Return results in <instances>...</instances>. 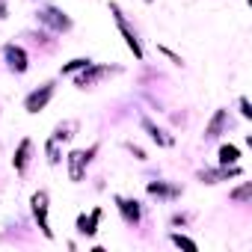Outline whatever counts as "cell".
Segmentation results:
<instances>
[{"label": "cell", "mask_w": 252, "mask_h": 252, "mask_svg": "<svg viewBox=\"0 0 252 252\" xmlns=\"http://www.w3.org/2000/svg\"><path fill=\"white\" fill-rule=\"evenodd\" d=\"M95 152H98V146H92V149H86V152H71V155H68V178H71V181H80V178H83L86 163L92 160Z\"/></svg>", "instance_id": "cell-1"}, {"label": "cell", "mask_w": 252, "mask_h": 252, "mask_svg": "<svg viewBox=\"0 0 252 252\" xmlns=\"http://www.w3.org/2000/svg\"><path fill=\"white\" fill-rule=\"evenodd\" d=\"M30 202H33V217H36L42 234H45V237H54V231H51V225H48V193L39 190V193H33Z\"/></svg>", "instance_id": "cell-2"}, {"label": "cell", "mask_w": 252, "mask_h": 252, "mask_svg": "<svg viewBox=\"0 0 252 252\" xmlns=\"http://www.w3.org/2000/svg\"><path fill=\"white\" fill-rule=\"evenodd\" d=\"M51 95H54V86H51V83H45L42 89L30 92V95H27V101H24L27 113H39V110H45V104L51 101Z\"/></svg>", "instance_id": "cell-3"}, {"label": "cell", "mask_w": 252, "mask_h": 252, "mask_svg": "<svg viewBox=\"0 0 252 252\" xmlns=\"http://www.w3.org/2000/svg\"><path fill=\"white\" fill-rule=\"evenodd\" d=\"M113 12H116V27L122 30V36H125V42H128V48L134 51V57H137V60H143V48H140V42H137V36L131 33V27H128V24H125V18L119 15V6H116V3H113Z\"/></svg>", "instance_id": "cell-4"}, {"label": "cell", "mask_w": 252, "mask_h": 252, "mask_svg": "<svg viewBox=\"0 0 252 252\" xmlns=\"http://www.w3.org/2000/svg\"><path fill=\"white\" fill-rule=\"evenodd\" d=\"M3 54H6V63H9L12 71H27V54H24V48H18V45H6Z\"/></svg>", "instance_id": "cell-5"}, {"label": "cell", "mask_w": 252, "mask_h": 252, "mask_svg": "<svg viewBox=\"0 0 252 252\" xmlns=\"http://www.w3.org/2000/svg\"><path fill=\"white\" fill-rule=\"evenodd\" d=\"M116 205L125 217V222H140V202L137 199H125V196H116Z\"/></svg>", "instance_id": "cell-6"}, {"label": "cell", "mask_w": 252, "mask_h": 252, "mask_svg": "<svg viewBox=\"0 0 252 252\" xmlns=\"http://www.w3.org/2000/svg\"><path fill=\"white\" fill-rule=\"evenodd\" d=\"M39 21H45V24L54 27V30H68V27H71V21H68L63 12H57V9H42V12H39Z\"/></svg>", "instance_id": "cell-7"}, {"label": "cell", "mask_w": 252, "mask_h": 252, "mask_svg": "<svg viewBox=\"0 0 252 252\" xmlns=\"http://www.w3.org/2000/svg\"><path fill=\"white\" fill-rule=\"evenodd\" d=\"M101 217H104V211H101V208H95L89 217H86V214H83V217H77V231H80V234H95V225L101 222Z\"/></svg>", "instance_id": "cell-8"}, {"label": "cell", "mask_w": 252, "mask_h": 252, "mask_svg": "<svg viewBox=\"0 0 252 252\" xmlns=\"http://www.w3.org/2000/svg\"><path fill=\"white\" fill-rule=\"evenodd\" d=\"M234 175H240V169L231 163V166H222L220 172H202V181H208V184H217V181H225V178H234Z\"/></svg>", "instance_id": "cell-9"}, {"label": "cell", "mask_w": 252, "mask_h": 252, "mask_svg": "<svg viewBox=\"0 0 252 252\" xmlns=\"http://www.w3.org/2000/svg\"><path fill=\"white\" fill-rule=\"evenodd\" d=\"M30 149H33V143H30V140H21V146H18V152H15V169H18V172L27 169V163H30Z\"/></svg>", "instance_id": "cell-10"}, {"label": "cell", "mask_w": 252, "mask_h": 252, "mask_svg": "<svg viewBox=\"0 0 252 252\" xmlns=\"http://www.w3.org/2000/svg\"><path fill=\"white\" fill-rule=\"evenodd\" d=\"M237 158H240V149H237V146H222V149H220V163H222V166L237 163Z\"/></svg>", "instance_id": "cell-11"}, {"label": "cell", "mask_w": 252, "mask_h": 252, "mask_svg": "<svg viewBox=\"0 0 252 252\" xmlns=\"http://www.w3.org/2000/svg\"><path fill=\"white\" fill-rule=\"evenodd\" d=\"M104 74H110V68H95V71H86V74H80L77 77V86H89V83H95L98 77H104Z\"/></svg>", "instance_id": "cell-12"}, {"label": "cell", "mask_w": 252, "mask_h": 252, "mask_svg": "<svg viewBox=\"0 0 252 252\" xmlns=\"http://www.w3.org/2000/svg\"><path fill=\"white\" fill-rule=\"evenodd\" d=\"M143 128H146V131H149V134H152V140H158V143H160V146H169V143H172V140H169V137H163V131H160V128H155V125H152V122H149V119H146V122H143Z\"/></svg>", "instance_id": "cell-13"}, {"label": "cell", "mask_w": 252, "mask_h": 252, "mask_svg": "<svg viewBox=\"0 0 252 252\" xmlns=\"http://www.w3.org/2000/svg\"><path fill=\"white\" fill-rule=\"evenodd\" d=\"M149 193H155V196H178V190L175 187H166V184H149Z\"/></svg>", "instance_id": "cell-14"}, {"label": "cell", "mask_w": 252, "mask_h": 252, "mask_svg": "<svg viewBox=\"0 0 252 252\" xmlns=\"http://www.w3.org/2000/svg\"><path fill=\"white\" fill-rule=\"evenodd\" d=\"M222 119H225V113L220 110V113L214 116V122H211V128H208V134H205V137H217V134H220V128H222Z\"/></svg>", "instance_id": "cell-15"}, {"label": "cell", "mask_w": 252, "mask_h": 252, "mask_svg": "<svg viewBox=\"0 0 252 252\" xmlns=\"http://www.w3.org/2000/svg\"><path fill=\"white\" fill-rule=\"evenodd\" d=\"M92 63L89 60H71L68 65H63V74H71V71H77V68H89Z\"/></svg>", "instance_id": "cell-16"}, {"label": "cell", "mask_w": 252, "mask_h": 252, "mask_svg": "<svg viewBox=\"0 0 252 252\" xmlns=\"http://www.w3.org/2000/svg\"><path fill=\"white\" fill-rule=\"evenodd\" d=\"M172 243H175V246H184V249H190V252H196V243H193L190 237H181V234H172Z\"/></svg>", "instance_id": "cell-17"}, {"label": "cell", "mask_w": 252, "mask_h": 252, "mask_svg": "<svg viewBox=\"0 0 252 252\" xmlns=\"http://www.w3.org/2000/svg\"><path fill=\"white\" fill-rule=\"evenodd\" d=\"M249 193H252V187H249V184H243L240 190H234V199H237V202H240V199H249Z\"/></svg>", "instance_id": "cell-18"}, {"label": "cell", "mask_w": 252, "mask_h": 252, "mask_svg": "<svg viewBox=\"0 0 252 252\" xmlns=\"http://www.w3.org/2000/svg\"><path fill=\"white\" fill-rule=\"evenodd\" d=\"M240 113H243V116H246V119H249V116H252V110H249V101H246V98H240Z\"/></svg>", "instance_id": "cell-19"}, {"label": "cell", "mask_w": 252, "mask_h": 252, "mask_svg": "<svg viewBox=\"0 0 252 252\" xmlns=\"http://www.w3.org/2000/svg\"><path fill=\"white\" fill-rule=\"evenodd\" d=\"M0 18H6V3L0 0Z\"/></svg>", "instance_id": "cell-20"}]
</instances>
